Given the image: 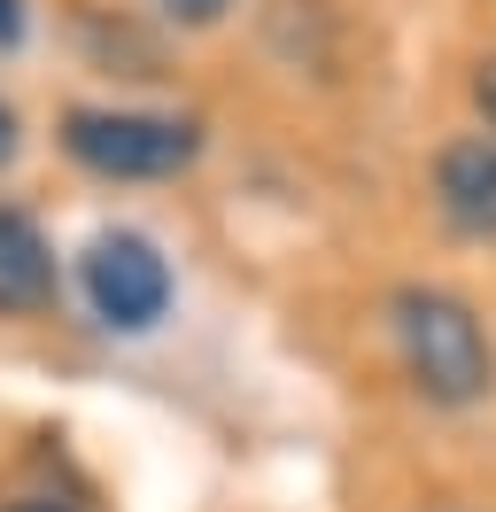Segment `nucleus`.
<instances>
[{"label":"nucleus","instance_id":"obj_6","mask_svg":"<svg viewBox=\"0 0 496 512\" xmlns=\"http://www.w3.org/2000/svg\"><path fill=\"white\" fill-rule=\"evenodd\" d=\"M155 8H163L171 24H194V32H202V24H217V16L233 8V0H155Z\"/></svg>","mask_w":496,"mask_h":512},{"label":"nucleus","instance_id":"obj_3","mask_svg":"<svg viewBox=\"0 0 496 512\" xmlns=\"http://www.w3.org/2000/svg\"><path fill=\"white\" fill-rule=\"evenodd\" d=\"M86 295L117 334H148L171 311V264L140 233H101L86 249Z\"/></svg>","mask_w":496,"mask_h":512},{"label":"nucleus","instance_id":"obj_9","mask_svg":"<svg viewBox=\"0 0 496 512\" xmlns=\"http://www.w3.org/2000/svg\"><path fill=\"white\" fill-rule=\"evenodd\" d=\"M473 94H481V109H489V125H496V55L481 63V78H473Z\"/></svg>","mask_w":496,"mask_h":512},{"label":"nucleus","instance_id":"obj_4","mask_svg":"<svg viewBox=\"0 0 496 512\" xmlns=\"http://www.w3.org/2000/svg\"><path fill=\"white\" fill-rule=\"evenodd\" d=\"M434 194H442V218L458 225V233L496 241V132L450 140L434 156Z\"/></svg>","mask_w":496,"mask_h":512},{"label":"nucleus","instance_id":"obj_7","mask_svg":"<svg viewBox=\"0 0 496 512\" xmlns=\"http://www.w3.org/2000/svg\"><path fill=\"white\" fill-rule=\"evenodd\" d=\"M16 148H24V132H16V109H8V101H0V171H8V163H16Z\"/></svg>","mask_w":496,"mask_h":512},{"label":"nucleus","instance_id":"obj_2","mask_svg":"<svg viewBox=\"0 0 496 512\" xmlns=\"http://www.w3.org/2000/svg\"><path fill=\"white\" fill-rule=\"evenodd\" d=\"M62 148L93 179H171L202 156V125L186 117H140V109H70Z\"/></svg>","mask_w":496,"mask_h":512},{"label":"nucleus","instance_id":"obj_10","mask_svg":"<svg viewBox=\"0 0 496 512\" xmlns=\"http://www.w3.org/2000/svg\"><path fill=\"white\" fill-rule=\"evenodd\" d=\"M16 512H47V505H16Z\"/></svg>","mask_w":496,"mask_h":512},{"label":"nucleus","instance_id":"obj_1","mask_svg":"<svg viewBox=\"0 0 496 512\" xmlns=\"http://www.w3.org/2000/svg\"><path fill=\"white\" fill-rule=\"evenodd\" d=\"M388 326H396L403 373H411V388L427 404L465 412V404L489 396L496 357H489V334L473 319V303H458V295H442V288H403L388 303Z\"/></svg>","mask_w":496,"mask_h":512},{"label":"nucleus","instance_id":"obj_5","mask_svg":"<svg viewBox=\"0 0 496 512\" xmlns=\"http://www.w3.org/2000/svg\"><path fill=\"white\" fill-rule=\"evenodd\" d=\"M55 303V249L47 233L0 202V311H47Z\"/></svg>","mask_w":496,"mask_h":512},{"label":"nucleus","instance_id":"obj_8","mask_svg":"<svg viewBox=\"0 0 496 512\" xmlns=\"http://www.w3.org/2000/svg\"><path fill=\"white\" fill-rule=\"evenodd\" d=\"M16 39H24V8H16V0H0V47H16Z\"/></svg>","mask_w":496,"mask_h":512}]
</instances>
